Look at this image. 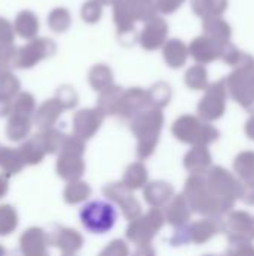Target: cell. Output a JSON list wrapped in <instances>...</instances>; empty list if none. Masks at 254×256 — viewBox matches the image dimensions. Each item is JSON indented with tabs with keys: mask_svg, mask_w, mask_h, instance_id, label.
Instances as JSON below:
<instances>
[{
	"mask_svg": "<svg viewBox=\"0 0 254 256\" xmlns=\"http://www.w3.org/2000/svg\"><path fill=\"white\" fill-rule=\"evenodd\" d=\"M234 171L240 182H249L254 178V152H241L234 160Z\"/></svg>",
	"mask_w": 254,
	"mask_h": 256,
	"instance_id": "cell-9",
	"label": "cell"
},
{
	"mask_svg": "<svg viewBox=\"0 0 254 256\" xmlns=\"http://www.w3.org/2000/svg\"><path fill=\"white\" fill-rule=\"evenodd\" d=\"M241 51L232 44V42H228V44H225V46H223V50H222V58L228 63V64H231V66H235L237 63H238V60L241 58Z\"/></svg>",
	"mask_w": 254,
	"mask_h": 256,
	"instance_id": "cell-15",
	"label": "cell"
},
{
	"mask_svg": "<svg viewBox=\"0 0 254 256\" xmlns=\"http://www.w3.org/2000/svg\"><path fill=\"white\" fill-rule=\"evenodd\" d=\"M226 110V81L216 82L201 104V116L207 120H217Z\"/></svg>",
	"mask_w": 254,
	"mask_h": 256,
	"instance_id": "cell-5",
	"label": "cell"
},
{
	"mask_svg": "<svg viewBox=\"0 0 254 256\" xmlns=\"http://www.w3.org/2000/svg\"><path fill=\"white\" fill-rule=\"evenodd\" d=\"M228 256H254V244L252 242H229Z\"/></svg>",
	"mask_w": 254,
	"mask_h": 256,
	"instance_id": "cell-14",
	"label": "cell"
},
{
	"mask_svg": "<svg viewBox=\"0 0 254 256\" xmlns=\"http://www.w3.org/2000/svg\"><path fill=\"white\" fill-rule=\"evenodd\" d=\"M223 46H225V44L216 42L214 39H204L202 38V39H198L193 44V52L198 57V60L211 62V60H216L217 57L222 56Z\"/></svg>",
	"mask_w": 254,
	"mask_h": 256,
	"instance_id": "cell-8",
	"label": "cell"
},
{
	"mask_svg": "<svg viewBox=\"0 0 254 256\" xmlns=\"http://www.w3.org/2000/svg\"><path fill=\"white\" fill-rule=\"evenodd\" d=\"M192 70H193V74H195V78H193V81H192V86L196 87V88L205 87V86H207V72H205V69H202V68H195V69H192Z\"/></svg>",
	"mask_w": 254,
	"mask_h": 256,
	"instance_id": "cell-17",
	"label": "cell"
},
{
	"mask_svg": "<svg viewBox=\"0 0 254 256\" xmlns=\"http://www.w3.org/2000/svg\"><path fill=\"white\" fill-rule=\"evenodd\" d=\"M180 136L189 140V141H196L201 144H208L216 141L220 134L216 128L213 126H199V123L193 118H187L183 122L181 128H180Z\"/></svg>",
	"mask_w": 254,
	"mask_h": 256,
	"instance_id": "cell-7",
	"label": "cell"
},
{
	"mask_svg": "<svg viewBox=\"0 0 254 256\" xmlns=\"http://www.w3.org/2000/svg\"><path fill=\"white\" fill-rule=\"evenodd\" d=\"M231 96L249 112L254 114V57L243 52L234 72L226 80Z\"/></svg>",
	"mask_w": 254,
	"mask_h": 256,
	"instance_id": "cell-1",
	"label": "cell"
},
{
	"mask_svg": "<svg viewBox=\"0 0 254 256\" xmlns=\"http://www.w3.org/2000/svg\"><path fill=\"white\" fill-rule=\"evenodd\" d=\"M241 183V196L247 206H254V178L249 182H240Z\"/></svg>",
	"mask_w": 254,
	"mask_h": 256,
	"instance_id": "cell-16",
	"label": "cell"
},
{
	"mask_svg": "<svg viewBox=\"0 0 254 256\" xmlns=\"http://www.w3.org/2000/svg\"><path fill=\"white\" fill-rule=\"evenodd\" d=\"M205 30L208 32L210 36H213V39L216 42H220V44H226V42H231V36H232V28L231 26L217 18V16H211L205 22Z\"/></svg>",
	"mask_w": 254,
	"mask_h": 256,
	"instance_id": "cell-10",
	"label": "cell"
},
{
	"mask_svg": "<svg viewBox=\"0 0 254 256\" xmlns=\"http://www.w3.org/2000/svg\"><path fill=\"white\" fill-rule=\"evenodd\" d=\"M190 190L193 195V204L195 207L204 213V214H211V216H219L222 214L220 204L211 194L208 184L199 178H193L190 182Z\"/></svg>",
	"mask_w": 254,
	"mask_h": 256,
	"instance_id": "cell-6",
	"label": "cell"
},
{
	"mask_svg": "<svg viewBox=\"0 0 254 256\" xmlns=\"http://www.w3.org/2000/svg\"><path fill=\"white\" fill-rule=\"evenodd\" d=\"M228 8V0H196V9L202 15L217 16Z\"/></svg>",
	"mask_w": 254,
	"mask_h": 256,
	"instance_id": "cell-12",
	"label": "cell"
},
{
	"mask_svg": "<svg viewBox=\"0 0 254 256\" xmlns=\"http://www.w3.org/2000/svg\"><path fill=\"white\" fill-rule=\"evenodd\" d=\"M118 212L115 206L105 200H93L84 204L79 210L82 226L93 234H105L117 224Z\"/></svg>",
	"mask_w": 254,
	"mask_h": 256,
	"instance_id": "cell-2",
	"label": "cell"
},
{
	"mask_svg": "<svg viewBox=\"0 0 254 256\" xmlns=\"http://www.w3.org/2000/svg\"><path fill=\"white\" fill-rule=\"evenodd\" d=\"M211 165V154L205 147H198L192 152V154L189 156V166L193 170H199L204 171L205 168H208Z\"/></svg>",
	"mask_w": 254,
	"mask_h": 256,
	"instance_id": "cell-13",
	"label": "cell"
},
{
	"mask_svg": "<svg viewBox=\"0 0 254 256\" xmlns=\"http://www.w3.org/2000/svg\"><path fill=\"white\" fill-rule=\"evenodd\" d=\"M222 230V222L217 220H204L193 226V240L198 243H204L214 237Z\"/></svg>",
	"mask_w": 254,
	"mask_h": 256,
	"instance_id": "cell-11",
	"label": "cell"
},
{
	"mask_svg": "<svg viewBox=\"0 0 254 256\" xmlns=\"http://www.w3.org/2000/svg\"><path fill=\"white\" fill-rule=\"evenodd\" d=\"M222 230L229 242H254V218L247 212H229L228 218L222 222Z\"/></svg>",
	"mask_w": 254,
	"mask_h": 256,
	"instance_id": "cell-4",
	"label": "cell"
},
{
	"mask_svg": "<svg viewBox=\"0 0 254 256\" xmlns=\"http://www.w3.org/2000/svg\"><path fill=\"white\" fill-rule=\"evenodd\" d=\"M246 135L254 141V116H252L249 120H247V123H246Z\"/></svg>",
	"mask_w": 254,
	"mask_h": 256,
	"instance_id": "cell-18",
	"label": "cell"
},
{
	"mask_svg": "<svg viewBox=\"0 0 254 256\" xmlns=\"http://www.w3.org/2000/svg\"><path fill=\"white\" fill-rule=\"evenodd\" d=\"M207 184L214 198L217 200V202L220 204L222 213L231 212L241 196L240 180L231 171L222 166H216L210 171Z\"/></svg>",
	"mask_w": 254,
	"mask_h": 256,
	"instance_id": "cell-3",
	"label": "cell"
}]
</instances>
